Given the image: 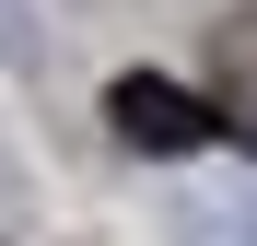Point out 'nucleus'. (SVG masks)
<instances>
[{"instance_id": "nucleus-1", "label": "nucleus", "mask_w": 257, "mask_h": 246, "mask_svg": "<svg viewBox=\"0 0 257 246\" xmlns=\"http://www.w3.org/2000/svg\"><path fill=\"white\" fill-rule=\"evenodd\" d=\"M105 117H117L128 152H199V141L234 129L222 106H199L187 82H152V70H117V82H105Z\"/></svg>"}]
</instances>
